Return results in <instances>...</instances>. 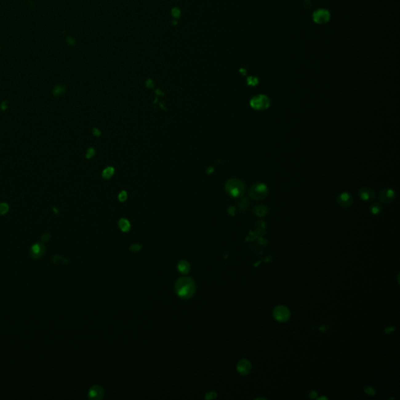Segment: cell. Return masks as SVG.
Segmentation results:
<instances>
[{"mask_svg": "<svg viewBox=\"0 0 400 400\" xmlns=\"http://www.w3.org/2000/svg\"><path fill=\"white\" fill-rule=\"evenodd\" d=\"M103 389L101 387L98 386V385H95V386L91 388L88 394H89V397L91 398L98 399V398H101L103 396Z\"/></svg>", "mask_w": 400, "mask_h": 400, "instance_id": "7c38bea8", "label": "cell"}, {"mask_svg": "<svg viewBox=\"0 0 400 400\" xmlns=\"http://www.w3.org/2000/svg\"><path fill=\"white\" fill-rule=\"evenodd\" d=\"M118 198L121 202H124V201L127 199V192H126L125 191H122V192L120 193V195H119Z\"/></svg>", "mask_w": 400, "mask_h": 400, "instance_id": "d6986e66", "label": "cell"}, {"mask_svg": "<svg viewBox=\"0 0 400 400\" xmlns=\"http://www.w3.org/2000/svg\"><path fill=\"white\" fill-rule=\"evenodd\" d=\"M249 195L253 199L262 200L268 195V188L263 183L254 184L249 189Z\"/></svg>", "mask_w": 400, "mask_h": 400, "instance_id": "3957f363", "label": "cell"}, {"mask_svg": "<svg viewBox=\"0 0 400 400\" xmlns=\"http://www.w3.org/2000/svg\"><path fill=\"white\" fill-rule=\"evenodd\" d=\"M313 19L317 24H325L330 19V14H329L328 11L324 10V9L318 10L313 15Z\"/></svg>", "mask_w": 400, "mask_h": 400, "instance_id": "8992f818", "label": "cell"}, {"mask_svg": "<svg viewBox=\"0 0 400 400\" xmlns=\"http://www.w3.org/2000/svg\"><path fill=\"white\" fill-rule=\"evenodd\" d=\"M370 210L372 214L376 215V214H378L382 212V206L379 202H374V203H372L371 205H370Z\"/></svg>", "mask_w": 400, "mask_h": 400, "instance_id": "2e32d148", "label": "cell"}, {"mask_svg": "<svg viewBox=\"0 0 400 400\" xmlns=\"http://www.w3.org/2000/svg\"><path fill=\"white\" fill-rule=\"evenodd\" d=\"M249 84L251 85H256L257 84V79L256 78H249Z\"/></svg>", "mask_w": 400, "mask_h": 400, "instance_id": "7402d4cb", "label": "cell"}, {"mask_svg": "<svg viewBox=\"0 0 400 400\" xmlns=\"http://www.w3.org/2000/svg\"><path fill=\"white\" fill-rule=\"evenodd\" d=\"M45 253V246L42 243H36L33 245L30 250V255L34 259H38L42 257Z\"/></svg>", "mask_w": 400, "mask_h": 400, "instance_id": "30bf717a", "label": "cell"}, {"mask_svg": "<svg viewBox=\"0 0 400 400\" xmlns=\"http://www.w3.org/2000/svg\"><path fill=\"white\" fill-rule=\"evenodd\" d=\"M226 191L227 193L232 197H240L245 193V185L240 180L232 178L230 179L226 184Z\"/></svg>", "mask_w": 400, "mask_h": 400, "instance_id": "7a4b0ae2", "label": "cell"}, {"mask_svg": "<svg viewBox=\"0 0 400 400\" xmlns=\"http://www.w3.org/2000/svg\"><path fill=\"white\" fill-rule=\"evenodd\" d=\"M395 198V192L393 190L386 188L383 189L379 193V199L381 202L384 203H390L392 202Z\"/></svg>", "mask_w": 400, "mask_h": 400, "instance_id": "9c48e42d", "label": "cell"}, {"mask_svg": "<svg viewBox=\"0 0 400 400\" xmlns=\"http://www.w3.org/2000/svg\"><path fill=\"white\" fill-rule=\"evenodd\" d=\"M9 210V206L6 203H0V214H5Z\"/></svg>", "mask_w": 400, "mask_h": 400, "instance_id": "ac0fdd59", "label": "cell"}, {"mask_svg": "<svg viewBox=\"0 0 400 400\" xmlns=\"http://www.w3.org/2000/svg\"><path fill=\"white\" fill-rule=\"evenodd\" d=\"M254 213L259 217H263L267 214V208L263 206H259L254 209Z\"/></svg>", "mask_w": 400, "mask_h": 400, "instance_id": "9a60e30c", "label": "cell"}, {"mask_svg": "<svg viewBox=\"0 0 400 400\" xmlns=\"http://www.w3.org/2000/svg\"><path fill=\"white\" fill-rule=\"evenodd\" d=\"M178 270H179L181 273L187 274L188 271H189L190 265L187 261H185V260H182V261L178 263Z\"/></svg>", "mask_w": 400, "mask_h": 400, "instance_id": "4fadbf2b", "label": "cell"}, {"mask_svg": "<svg viewBox=\"0 0 400 400\" xmlns=\"http://www.w3.org/2000/svg\"><path fill=\"white\" fill-rule=\"evenodd\" d=\"M114 169L111 166H109V167L106 168L105 170L102 172V177L106 179H109L110 178L112 177V175L114 174Z\"/></svg>", "mask_w": 400, "mask_h": 400, "instance_id": "e0dca14e", "label": "cell"}, {"mask_svg": "<svg viewBox=\"0 0 400 400\" xmlns=\"http://www.w3.org/2000/svg\"><path fill=\"white\" fill-rule=\"evenodd\" d=\"M100 134H101V131H100L98 128H94L93 129V134H94V135L99 136Z\"/></svg>", "mask_w": 400, "mask_h": 400, "instance_id": "cb8c5ba5", "label": "cell"}, {"mask_svg": "<svg viewBox=\"0 0 400 400\" xmlns=\"http://www.w3.org/2000/svg\"><path fill=\"white\" fill-rule=\"evenodd\" d=\"M274 317L275 320L279 322H285L290 318V312L287 307L278 306L274 310Z\"/></svg>", "mask_w": 400, "mask_h": 400, "instance_id": "5b68a950", "label": "cell"}, {"mask_svg": "<svg viewBox=\"0 0 400 400\" xmlns=\"http://www.w3.org/2000/svg\"><path fill=\"white\" fill-rule=\"evenodd\" d=\"M176 292L181 298H189L194 295L195 291V282L191 278L184 277L177 281L175 285Z\"/></svg>", "mask_w": 400, "mask_h": 400, "instance_id": "6da1fadb", "label": "cell"}, {"mask_svg": "<svg viewBox=\"0 0 400 400\" xmlns=\"http://www.w3.org/2000/svg\"><path fill=\"white\" fill-rule=\"evenodd\" d=\"M250 104H251L252 107L254 108L255 110H263L270 106V100L266 95H258L252 98L251 101H250Z\"/></svg>", "mask_w": 400, "mask_h": 400, "instance_id": "277c9868", "label": "cell"}, {"mask_svg": "<svg viewBox=\"0 0 400 400\" xmlns=\"http://www.w3.org/2000/svg\"><path fill=\"white\" fill-rule=\"evenodd\" d=\"M95 155V150L92 148H90V149H88V151H87V154L86 156L87 158H92V156Z\"/></svg>", "mask_w": 400, "mask_h": 400, "instance_id": "ffe728a7", "label": "cell"}, {"mask_svg": "<svg viewBox=\"0 0 400 400\" xmlns=\"http://www.w3.org/2000/svg\"><path fill=\"white\" fill-rule=\"evenodd\" d=\"M237 370L242 375H246L251 370V364L246 359H242L238 363Z\"/></svg>", "mask_w": 400, "mask_h": 400, "instance_id": "8fae6325", "label": "cell"}, {"mask_svg": "<svg viewBox=\"0 0 400 400\" xmlns=\"http://www.w3.org/2000/svg\"><path fill=\"white\" fill-rule=\"evenodd\" d=\"M365 392H366L368 395H374L375 394V391L373 389V388H371V387H366V388H365Z\"/></svg>", "mask_w": 400, "mask_h": 400, "instance_id": "44dd1931", "label": "cell"}, {"mask_svg": "<svg viewBox=\"0 0 400 400\" xmlns=\"http://www.w3.org/2000/svg\"><path fill=\"white\" fill-rule=\"evenodd\" d=\"M140 248L141 247H140V246H138V245H136V244L133 245V246L131 247V250H132V251H138L139 249H140Z\"/></svg>", "mask_w": 400, "mask_h": 400, "instance_id": "603a6c76", "label": "cell"}, {"mask_svg": "<svg viewBox=\"0 0 400 400\" xmlns=\"http://www.w3.org/2000/svg\"><path fill=\"white\" fill-rule=\"evenodd\" d=\"M119 227H120V228L123 231L126 232V231H128L130 230L131 225H130V223H129V221L127 220H126V219H121L119 221Z\"/></svg>", "mask_w": 400, "mask_h": 400, "instance_id": "5bb4252c", "label": "cell"}, {"mask_svg": "<svg viewBox=\"0 0 400 400\" xmlns=\"http://www.w3.org/2000/svg\"><path fill=\"white\" fill-rule=\"evenodd\" d=\"M359 196L361 199L364 200L366 202H370L375 198V192L372 188L363 187L359 189Z\"/></svg>", "mask_w": 400, "mask_h": 400, "instance_id": "52a82bcc", "label": "cell"}, {"mask_svg": "<svg viewBox=\"0 0 400 400\" xmlns=\"http://www.w3.org/2000/svg\"><path fill=\"white\" fill-rule=\"evenodd\" d=\"M337 202L342 207H349L353 203V197L348 192H342L338 196Z\"/></svg>", "mask_w": 400, "mask_h": 400, "instance_id": "ba28073f", "label": "cell"}]
</instances>
